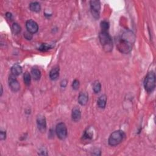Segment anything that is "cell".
<instances>
[{
  "label": "cell",
  "mask_w": 156,
  "mask_h": 156,
  "mask_svg": "<svg viewBox=\"0 0 156 156\" xmlns=\"http://www.w3.org/2000/svg\"><path fill=\"white\" fill-rule=\"evenodd\" d=\"M50 48H51V46L50 45L46 44H43L40 46L39 50L42 51H46L49 50Z\"/></svg>",
  "instance_id": "22"
},
{
  "label": "cell",
  "mask_w": 156,
  "mask_h": 156,
  "mask_svg": "<svg viewBox=\"0 0 156 156\" xmlns=\"http://www.w3.org/2000/svg\"><path fill=\"white\" fill-rule=\"evenodd\" d=\"M6 132H4V131H1V132H0V140H4L6 139Z\"/></svg>",
  "instance_id": "25"
},
{
  "label": "cell",
  "mask_w": 156,
  "mask_h": 156,
  "mask_svg": "<svg viewBox=\"0 0 156 156\" xmlns=\"http://www.w3.org/2000/svg\"><path fill=\"white\" fill-rule=\"evenodd\" d=\"M98 106L101 108H105L107 103V97L104 94L101 95L98 100Z\"/></svg>",
  "instance_id": "15"
},
{
  "label": "cell",
  "mask_w": 156,
  "mask_h": 156,
  "mask_svg": "<svg viewBox=\"0 0 156 156\" xmlns=\"http://www.w3.org/2000/svg\"><path fill=\"white\" fill-rule=\"evenodd\" d=\"M67 81H66V80H64L62 82H61V86L62 87H65L66 86H67Z\"/></svg>",
  "instance_id": "26"
},
{
  "label": "cell",
  "mask_w": 156,
  "mask_h": 156,
  "mask_svg": "<svg viewBox=\"0 0 156 156\" xmlns=\"http://www.w3.org/2000/svg\"><path fill=\"white\" fill-rule=\"evenodd\" d=\"M72 116L73 120L75 122H78L80 120V119H81V112L78 107H76L73 108V109L72 110Z\"/></svg>",
  "instance_id": "11"
},
{
  "label": "cell",
  "mask_w": 156,
  "mask_h": 156,
  "mask_svg": "<svg viewBox=\"0 0 156 156\" xmlns=\"http://www.w3.org/2000/svg\"><path fill=\"white\" fill-rule=\"evenodd\" d=\"M1 96L2 95V94H3V87H2V86H1Z\"/></svg>",
  "instance_id": "28"
},
{
  "label": "cell",
  "mask_w": 156,
  "mask_h": 156,
  "mask_svg": "<svg viewBox=\"0 0 156 156\" xmlns=\"http://www.w3.org/2000/svg\"><path fill=\"white\" fill-rule=\"evenodd\" d=\"M79 86H80L79 81L77 79H75L74 81L73 82V84H72L73 88L74 90H78V88L79 87Z\"/></svg>",
  "instance_id": "23"
},
{
  "label": "cell",
  "mask_w": 156,
  "mask_h": 156,
  "mask_svg": "<svg viewBox=\"0 0 156 156\" xmlns=\"http://www.w3.org/2000/svg\"><path fill=\"white\" fill-rule=\"evenodd\" d=\"M92 13L93 16L95 18H98L100 17V12L101 10V3L99 1H91L90 2Z\"/></svg>",
  "instance_id": "6"
},
{
  "label": "cell",
  "mask_w": 156,
  "mask_h": 156,
  "mask_svg": "<svg viewBox=\"0 0 156 156\" xmlns=\"http://www.w3.org/2000/svg\"><path fill=\"white\" fill-rule=\"evenodd\" d=\"M6 17H7L8 18L10 19V18H12V14H11V13L7 12V13H6Z\"/></svg>",
  "instance_id": "27"
},
{
  "label": "cell",
  "mask_w": 156,
  "mask_h": 156,
  "mask_svg": "<svg viewBox=\"0 0 156 156\" xmlns=\"http://www.w3.org/2000/svg\"><path fill=\"white\" fill-rule=\"evenodd\" d=\"M16 76L11 74L9 78V84L11 89L14 92H18L20 88V85L16 78Z\"/></svg>",
  "instance_id": "7"
},
{
  "label": "cell",
  "mask_w": 156,
  "mask_h": 156,
  "mask_svg": "<svg viewBox=\"0 0 156 156\" xmlns=\"http://www.w3.org/2000/svg\"><path fill=\"white\" fill-rule=\"evenodd\" d=\"M37 124L38 129L41 132H45L46 129V122L45 117L42 115H39L37 118Z\"/></svg>",
  "instance_id": "8"
},
{
  "label": "cell",
  "mask_w": 156,
  "mask_h": 156,
  "mask_svg": "<svg viewBox=\"0 0 156 156\" xmlns=\"http://www.w3.org/2000/svg\"><path fill=\"white\" fill-rule=\"evenodd\" d=\"M26 26L27 31L31 34H35L39 30V26L37 23L32 20H27L26 23Z\"/></svg>",
  "instance_id": "9"
},
{
  "label": "cell",
  "mask_w": 156,
  "mask_h": 156,
  "mask_svg": "<svg viewBox=\"0 0 156 156\" xmlns=\"http://www.w3.org/2000/svg\"><path fill=\"white\" fill-rule=\"evenodd\" d=\"M24 82L27 86H29L31 82V77L30 74L28 72H26L24 74Z\"/></svg>",
  "instance_id": "20"
},
{
  "label": "cell",
  "mask_w": 156,
  "mask_h": 156,
  "mask_svg": "<svg viewBox=\"0 0 156 156\" xmlns=\"http://www.w3.org/2000/svg\"><path fill=\"white\" fill-rule=\"evenodd\" d=\"M56 134L60 140H64L67 136V128L64 123H60L56 126Z\"/></svg>",
  "instance_id": "5"
},
{
  "label": "cell",
  "mask_w": 156,
  "mask_h": 156,
  "mask_svg": "<svg viewBox=\"0 0 156 156\" xmlns=\"http://www.w3.org/2000/svg\"><path fill=\"white\" fill-rule=\"evenodd\" d=\"M144 87L148 93L153 92L155 87V75L154 72H151L146 75L144 81Z\"/></svg>",
  "instance_id": "4"
},
{
  "label": "cell",
  "mask_w": 156,
  "mask_h": 156,
  "mask_svg": "<svg viewBox=\"0 0 156 156\" xmlns=\"http://www.w3.org/2000/svg\"><path fill=\"white\" fill-rule=\"evenodd\" d=\"M93 131L92 127H89L86 131L84 132L83 135V139L86 140H91L93 139Z\"/></svg>",
  "instance_id": "13"
},
{
  "label": "cell",
  "mask_w": 156,
  "mask_h": 156,
  "mask_svg": "<svg viewBox=\"0 0 156 156\" xmlns=\"http://www.w3.org/2000/svg\"><path fill=\"white\" fill-rule=\"evenodd\" d=\"M22 68L19 64H15L12 66L11 68V73L12 74L15 76L20 75L22 73Z\"/></svg>",
  "instance_id": "14"
},
{
  "label": "cell",
  "mask_w": 156,
  "mask_h": 156,
  "mask_svg": "<svg viewBox=\"0 0 156 156\" xmlns=\"http://www.w3.org/2000/svg\"><path fill=\"white\" fill-rule=\"evenodd\" d=\"M88 101V96L86 92H82L79 93L78 97V102L82 106L86 105Z\"/></svg>",
  "instance_id": "10"
},
{
  "label": "cell",
  "mask_w": 156,
  "mask_h": 156,
  "mask_svg": "<svg viewBox=\"0 0 156 156\" xmlns=\"http://www.w3.org/2000/svg\"><path fill=\"white\" fill-rule=\"evenodd\" d=\"M31 74L34 80H39L41 78V72L37 68H33L31 70Z\"/></svg>",
  "instance_id": "17"
},
{
  "label": "cell",
  "mask_w": 156,
  "mask_h": 156,
  "mask_svg": "<svg viewBox=\"0 0 156 156\" xmlns=\"http://www.w3.org/2000/svg\"><path fill=\"white\" fill-rule=\"evenodd\" d=\"M125 136V133L123 131L118 130L113 132L108 138V144L112 146H115L119 145L123 141Z\"/></svg>",
  "instance_id": "3"
},
{
  "label": "cell",
  "mask_w": 156,
  "mask_h": 156,
  "mask_svg": "<svg viewBox=\"0 0 156 156\" xmlns=\"http://www.w3.org/2000/svg\"><path fill=\"white\" fill-rule=\"evenodd\" d=\"M29 9H30V10L32 12H39L41 9L40 4L38 2L31 3L29 5Z\"/></svg>",
  "instance_id": "16"
},
{
  "label": "cell",
  "mask_w": 156,
  "mask_h": 156,
  "mask_svg": "<svg viewBox=\"0 0 156 156\" xmlns=\"http://www.w3.org/2000/svg\"><path fill=\"white\" fill-rule=\"evenodd\" d=\"M24 37L26 39L28 40H31L32 39V34L30 33L29 32H26L24 33Z\"/></svg>",
  "instance_id": "24"
},
{
  "label": "cell",
  "mask_w": 156,
  "mask_h": 156,
  "mask_svg": "<svg viewBox=\"0 0 156 156\" xmlns=\"http://www.w3.org/2000/svg\"><path fill=\"white\" fill-rule=\"evenodd\" d=\"M93 90L94 92L96 93H98L101 91V83L98 81H96L95 82H94L93 84Z\"/></svg>",
  "instance_id": "18"
},
{
  "label": "cell",
  "mask_w": 156,
  "mask_h": 156,
  "mask_svg": "<svg viewBox=\"0 0 156 156\" xmlns=\"http://www.w3.org/2000/svg\"><path fill=\"white\" fill-rule=\"evenodd\" d=\"M99 39L102 45L104 50L106 52H110L112 50V41L110 35L107 32L101 31L99 34Z\"/></svg>",
  "instance_id": "1"
},
{
  "label": "cell",
  "mask_w": 156,
  "mask_h": 156,
  "mask_svg": "<svg viewBox=\"0 0 156 156\" xmlns=\"http://www.w3.org/2000/svg\"><path fill=\"white\" fill-rule=\"evenodd\" d=\"M59 76V67H54L51 70L50 73V78L53 81L58 79Z\"/></svg>",
  "instance_id": "12"
},
{
  "label": "cell",
  "mask_w": 156,
  "mask_h": 156,
  "mask_svg": "<svg viewBox=\"0 0 156 156\" xmlns=\"http://www.w3.org/2000/svg\"><path fill=\"white\" fill-rule=\"evenodd\" d=\"M101 27L102 31L107 32L108 28H109V23L107 21H102L101 23Z\"/></svg>",
  "instance_id": "21"
},
{
  "label": "cell",
  "mask_w": 156,
  "mask_h": 156,
  "mask_svg": "<svg viewBox=\"0 0 156 156\" xmlns=\"http://www.w3.org/2000/svg\"><path fill=\"white\" fill-rule=\"evenodd\" d=\"M12 31L14 34H18L21 31V27L18 24H17V23H13L12 26Z\"/></svg>",
  "instance_id": "19"
},
{
  "label": "cell",
  "mask_w": 156,
  "mask_h": 156,
  "mask_svg": "<svg viewBox=\"0 0 156 156\" xmlns=\"http://www.w3.org/2000/svg\"><path fill=\"white\" fill-rule=\"evenodd\" d=\"M116 45L118 50L121 53L123 54H127L130 53L132 48V45H133V44H131V42L126 40L121 37L116 39Z\"/></svg>",
  "instance_id": "2"
}]
</instances>
